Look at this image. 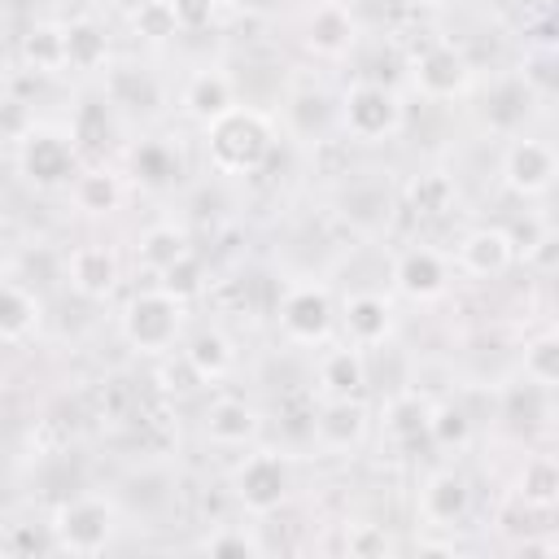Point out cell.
Instances as JSON below:
<instances>
[{
	"mask_svg": "<svg viewBox=\"0 0 559 559\" xmlns=\"http://www.w3.org/2000/svg\"><path fill=\"white\" fill-rule=\"evenodd\" d=\"M341 323H345L349 345L376 349V345H384L389 332H393V306H389L380 293H354V297H345V306H341Z\"/></svg>",
	"mask_w": 559,
	"mask_h": 559,
	"instance_id": "obj_14",
	"label": "cell"
},
{
	"mask_svg": "<svg viewBox=\"0 0 559 559\" xmlns=\"http://www.w3.org/2000/svg\"><path fill=\"white\" fill-rule=\"evenodd\" d=\"M131 26H135V35H144V39H170V35H175V13H170L166 0H144V4L131 13Z\"/></svg>",
	"mask_w": 559,
	"mask_h": 559,
	"instance_id": "obj_35",
	"label": "cell"
},
{
	"mask_svg": "<svg viewBox=\"0 0 559 559\" xmlns=\"http://www.w3.org/2000/svg\"><path fill=\"white\" fill-rule=\"evenodd\" d=\"M114 524H118V515H114L109 498H100V493H74V498H66L52 511L48 533H52V546L57 550L100 555L114 542Z\"/></svg>",
	"mask_w": 559,
	"mask_h": 559,
	"instance_id": "obj_3",
	"label": "cell"
},
{
	"mask_svg": "<svg viewBox=\"0 0 559 559\" xmlns=\"http://www.w3.org/2000/svg\"><path fill=\"white\" fill-rule=\"evenodd\" d=\"M524 380L537 389H555L559 380V341L546 332L524 349Z\"/></svg>",
	"mask_w": 559,
	"mask_h": 559,
	"instance_id": "obj_33",
	"label": "cell"
},
{
	"mask_svg": "<svg viewBox=\"0 0 559 559\" xmlns=\"http://www.w3.org/2000/svg\"><path fill=\"white\" fill-rule=\"evenodd\" d=\"M175 13V31H205L214 22V0H166Z\"/></svg>",
	"mask_w": 559,
	"mask_h": 559,
	"instance_id": "obj_39",
	"label": "cell"
},
{
	"mask_svg": "<svg viewBox=\"0 0 559 559\" xmlns=\"http://www.w3.org/2000/svg\"><path fill=\"white\" fill-rule=\"evenodd\" d=\"M411 79H415V87H419L428 100H454V96L467 87L472 66H467V57H463L454 44L432 39V44H424V48L411 57Z\"/></svg>",
	"mask_w": 559,
	"mask_h": 559,
	"instance_id": "obj_7",
	"label": "cell"
},
{
	"mask_svg": "<svg viewBox=\"0 0 559 559\" xmlns=\"http://www.w3.org/2000/svg\"><path fill=\"white\" fill-rule=\"evenodd\" d=\"M345 550H349V555H384V550H389V537H384V528H376V524H358V528L345 533Z\"/></svg>",
	"mask_w": 559,
	"mask_h": 559,
	"instance_id": "obj_41",
	"label": "cell"
},
{
	"mask_svg": "<svg viewBox=\"0 0 559 559\" xmlns=\"http://www.w3.org/2000/svg\"><path fill=\"white\" fill-rule=\"evenodd\" d=\"M406 4H437V0H406Z\"/></svg>",
	"mask_w": 559,
	"mask_h": 559,
	"instance_id": "obj_42",
	"label": "cell"
},
{
	"mask_svg": "<svg viewBox=\"0 0 559 559\" xmlns=\"http://www.w3.org/2000/svg\"><path fill=\"white\" fill-rule=\"evenodd\" d=\"M314 380H319L323 397H362V389H367V358H362V349L349 345V341L323 349Z\"/></svg>",
	"mask_w": 559,
	"mask_h": 559,
	"instance_id": "obj_17",
	"label": "cell"
},
{
	"mask_svg": "<svg viewBox=\"0 0 559 559\" xmlns=\"http://www.w3.org/2000/svg\"><path fill=\"white\" fill-rule=\"evenodd\" d=\"M406 122V109H402V96L384 83H354L345 87L341 96V127L345 135H354L358 144H380V140H393Z\"/></svg>",
	"mask_w": 559,
	"mask_h": 559,
	"instance_id": "obj_4",
	"label": "cell"
},
{
	"mask_svg": "<svg viewBox=\"0 0 559 559\" xmlns=\"http://www.w3.org/2000/svg\"><path fill=\"white\" fill-rule=\"evenodd\" d=\"M502 179L515 197H546L555 183V148L546 140L520 135L502 153Z\"/></svg>",
	"mask_w": 559,
	"mask_h": 559,
	"instance_id": "obj_10",
	"label": "cell"
},
{
	"mask_svg": "<svg viewBox=\"0 0 559 559\" xmlns=\"http://www.w3.org/2000/svg\"><path fill=\"white\" fill-rule=\"evenodd\" d=\"M354 39H358V22L341 0H323L306 17V48L319 57H345Z\"/></svg>",
	"mask_w": 559,
	"mask_h": 559,
	"instance_id": "obj_15",
	"label": "cell"
},
{
	"mask_svg": "<svg viewBox=\"0 0 559 559\" xmlns=\"http://www.w3.org/2000/svg\"><path fill=\"white\" fill-rule=\"evenodd\" d=\"M17 166H22V175H26L31 183H39V188L70 183V175H74V135L31 127V131L22 135Z\"/></svg>",
	"mask_w": 559,
	"mask_h": 559,
	"instance_id": "obj_8",
	"label": "cell"
},
{
	"mask_svg": "<svg viewBox=\"0 0 559 559\" xmlns=\"http://www.w3.org/2000/svg\"><path fill=\"white\" fill-rule=\"evenodd\" d=\"M520 245L507 227H472L463 240H459V253H454V266L463 275H476V280H493L502 275L511 262H515Z\"/></svg>",
	"mask_w": 559,
	"mask_h": 559,
	"instance_id": "obj_11",
	"label": "cell"
},
{
	"mask_svg": "<svg viewBox=\"0 0 559 559\" xmlns=\"http://www.w3.org/2000/svg\"><path fill=\"white\" fill-rule=\"evenodd\" d=\"M258 428H262V419L245 397H214L205 406V437L214 445H227V450L249 445L258 437Z\"/></svg>",
	"mask_w": 559,
	"mask_h": 559,
	"instance_id": "obj_18",
	"label": "cell"
},
{
	"mask_svg": "<svg viewBox=\"0 0 559 559\" xmlns=\"http://www.w3.org/2000/svg\"><path fill=\"white\" fill-rule=\"evenodd\" d=\"M406 197H411V210L415 214H445L450 201H454V183L445 175H419Z\"/></svg>",
	"mask_w": 559,
	"mask_h": 559,
	"instance_id": "obj_34",
	"label": "cell"
},
{
	"mask_svg": "<svg viewBox=\"0 0 559 559\" xmlns=\"http://www.w3.org/2000/svg\"><path fill=\"white\" fill-rule=\"evenodd\" d=\"M109 100L114 105H127V109H153L162 100V87H157V79L148 70L127 66V70H114L109 74Z\"/></svg>",
	"mask_w": 559,
	"mask_h": 559,
	"instance_id": "obj_29",
	"label": "cell"
},
{
	"mask_svg": "<svg viewBox=\"0 0 559 559\" xmlns=\"http://www.w3.org/2000/svg\"><path fill=\"white\" fill-rule=\"evenodd\" d=\"M31 109L17 96H0V140H22L31 131Z\"/></svg>",
	"mask_w": 559,
	"mask_h": 559,
	"instance_id": "obj_40",
	"label": "cell"
},
{
	"mask_svg": "<svg viewBox=\"0 0 559 559\" xmlns=\"http://www.w3.org/2000/svg\"><path fill=\"white\" fill-rule=\"evenodd\" d=\"M39 328V301L22 284H0V341H26Z\"/></svg>",
	"mask_w": 559,
	"mask_h": 559,
	"instance_id": "obj_23",
	"label": "cell"
},
{
	"mask_svg": "<svg viewBox=\"0 0 559 559\" xmlns=\"http://www.w3.org/2000/svg\"><path fill=\"white\" fill-rule=\"evenodd\" d=\"M183 114L188 118H197L201 127L210 122V118H218L223 109H231L236 105V96H231V79L223 74V70H197L188 83H183Z\"/></svg>",
	"mask_w": 559,
	"mask_h": 559,
	"instance_id": "obj_19",
	"label": "cell"
},
{
	"mask_svg": "<svg viewBox=\"0 0 559 559\" xmlns=\"http://www.w3.org/2000/svg\"><path fill=\"white\" fill-rule=\"evenodd\" d=\"M467 507H472V489H467V480H463L454 467L432 472V476L424 480V489H419V515H424L432 528L459 524V520L467 515Z\"/></svg>",
	"mask_w": 559,
	"mask_h": 559,
	"instance_id": "obj_13",
	"label": "cell"
},
{
	"mask_svg": "<svg viewBox=\"0 0 559 559\" xmlns=\"http://www.w3.org/2000/svg\"><path fill=\"white\" fill-rule=\"evenodd\" d=\"M162 288L175 293L179 301L197 297V293H201V262H197V253H183L175 266H166V271H162Z\"/></svg>",
	"mask_w": 559,
	"mask_h": 559,
	"instance_id": "obj_36",
	"label": "cell"
},
{
	"mask_svg": "<svg viewBox=\"0 0 559 559\" xmlns=\"http://www.w3.org/2000/svg\"><path fill=\"white\" fill-rule=\"evenodd\" d=\"M122 188L109 170H87V175H74V205L83 214H109L118 205Z\"/></svg>",
	"mask_w": 559,
	"mask_h": 559,
	"instance_id": "obj_31",
	"label": "cell"
},
{
	"mask_svg": "<svg viewBox=\"0 0 559 559\" xmlns=\"http://www.w3.org/2000/svg\"><path fill=\"white\" fill-rule=\"evenodd\" d=\"M393 288L411 301H437L450 288V258L432 245H411L393 262Z\"/></svg>",
	"mask_w": 559,
	"mask_h": 559,
	"instance_id": "obj_9",
	"label": "cell"
},
{
	"mask_svg": "<svg viewBox=\"0 0 559 559\" xmlns=\"http://www.w3.org/2000/svg\"><path fill=\"white\" fill-rule=\"evenodd\" d=\"M22 61L35 74H57L66 70V26L61 22H35L22 35Z\"/></svg>",
	"mask_w": 559,
	"mask_h": 559,
	"instance_id": "obj_22",
	"label": "cell"
},
{
	"mask_svg": "<svg viewBox=\"0 0 559 559\" xmlns=\"http://www.w3.org/2000/svg\"><path fill=\"white\" fill-rule=\"evenodd\" d=\"M271 148H275V131H271L266 114H258V109L231 105V109H223L218 118L205 122V153H210V166L223 170V175L262 170Z\"/></svg>",
	"mask_w": 559,
	"mask_h": 559,
	"instance_id": "obj_1",
	"label": "cell"
},
{
	"mask_svg": "<svg viewBox=\"0 0 559 559\" xmlns=\"http://www.w3.org/2000/svg\"><path fill=\"white\" fill-rule=\"evenodd\" d=\"M424 437H428L432 445H441V450H463V445L472 441V419H467V411L454 406V402L428 406V428H424Z\"/></svg>",
	"mask_w": 559,
	"mask_h": 559,
	"instance_id": "obj_30",
	"label": "cell"
},
{
	"mask_svg": "<svg viewBox=\"0 0 559 559\" xmlns=\"http://www.w3.org/2000/svg\"><path fill=\"white\" fill-rule=\"evenodd\" d=\"M341 205H345V218H349L358 231H380V227L389 223V214H393V197H389L380 183H358V188H349Z\"/></svg>",
	"mask_w": 559,
	"mask_h": 559,
	"instance_id": "obj_26",
	"label": "cell"
},
{
	"mask_svg": "<svg viewBox=\"0 0 559 559\" xmlns=\"http://www.w3.org/2000/svg\"><path fill=\"white\" fill-rule=\"evenodd\" d=\"M367 424L371 419H367L362 397H323V411L314 419V441L328 454H345V450H358L362 445Z\"/></svg>",
	"mask_w": 559,
	"mask_h": 559,
	"instance_id": "obj_12",
	"label": "cell"
},
{
	"mask_svg": "<svg viewBox=\"0 0 559 559\" xmlns=\"http://www.w3.org/2000/svg\"><path fill=\"white\" fill-rule=\"evenodd\" d=\"M131 170H135L140 183L166 188V183L179 179V153H175V144H166V140H144V144L131 153Z\"/></svg>",
	"mask_w": 559,
	"mask_h": 559,
	"instance_id": "obj_28",
	"label": "cell"
},
{
	"mask_svg": "<svg viewBox=\"0 0 559 559\" xmlns=\"http://www.w3.org/2000/svg\"><path fill=\"white\" fill-rule=\"evenodd\" d=\"M288 489H293V472H288V459L275 454V450H253L236 463L231 472V493L236 502L249 511V515H271L288 502Z\"/></svg>",
	"mask_w": 559,
	"mask_h": 559,
	"instance_id": "obj_5",
	"label": "cell"
},
{
	"mask_svg": "<svg viewBox=\"0 0 559 559\" xmlns=\"http://www.w3.org/2000/svg\"><path fill=\"white\" fill-rule=\"evenodd\" d=\"M105 57H109V39H105V31L96 22H87V17L66 22V66H74V70H100Z\"/></svg>",
	"mask_w": 559,
	"mask_h": 559,
	"instance_id": "obj_24",
	"label": "cell"
},
{
	"mask_svg": "<svg viewBox=\"0 0 559 559\" xmlns=\"http://www.w3.org/2000/svg\"><path fill=\"white\" fill-rule=\"evenodd\" d=\"M201 550H210V555H258L262 546H258V537L245 533V528H218V533H210V537L201 542Z\"/></svg>",
	"mask_w": 559,
	"mask_h": 559,
	"instance_id": "obj_38",
	"label": "cell"
},
{
	"mask_svg": "<svg viewBox=\"0 0 559 559\" xmlns=\"http://www.w3.org/2000/svg\"><path fill=\"white\" fill-rule=\"evenodd\" d=\"M183 362H188V371H192L201 384H218V380L236 367V349H231V341H227L218 328H205V332H197V336L188 341Z\"/></svg>",
	"mask_w": 559,
	"mask_h": 559,
	"instance_id": "obj_20",
	"label": "cell"
},
{
	"mask_svg": "<svg viewBox=\"0 0 559 559\" xmlns=\"http://www.w3.org/2000/svg\"><path fill=\"white\" fill-rule=\"evenodd\" d=\"M384 428H389L393 441L411 445V441H419L424 428H428V406H424L419 397H393L389 411H384Z\"/></svg>",
	"mask_w": 559,
	"mask_h": 559,
	"instance_id": "obj_32",
	"label": "cell"
},
{
	"mask_svg": "<svg viewBox=\"0 0 559 559\" xmlns=\"http://www.w3.org/2000/svg\"><path fill=\"white\" fill-rule=\"evenodd\" d=\"M105 131H109V105H100V100H83V105H79V114H74L70 135H74V140L96 144Z\"/></svg>",
	"mask_w": 559,
	"mask_h": 559,
	"instance_id": "obj_37",
	"label": "cell"
},
{
	"mask_svg": "<svg viewBox=\"0 0 559 559\" xmlns=\"http://www.w3.org/2000/svg\"><path fill=\"white\" fill-rule=\"evenodd\" d=\"M183 306L175 293H166L162 284L135 293L127 306H122V336L131 349L140 354H166L179 332H183Z\"/></svg>",
	"mask_w": 559,
	"mask_h": 559,
	"instance_id": "obj_2",
	"label": "cell"
},
{
	"mask_svg": "<svg viewBox=\"0 0 559 559\" xmlns=\"http://www.w3.org/2000/svg\"><path fill=\"white\" fill-rule=\"evenodd\" d=\"M66 280L79 297L87 301H100L114 293L118 284V258L105 249V245H79L70 258H66Z\"/></svg>",
	"mask_w": 559,
	"mask_h": 559,
	"instance_id": "obj_16",
	"label": "cell"
},
{
	"mask_svg": "<svg viewBox=\"0 0 559 559\" xmlns=\"http://www.w3.org/2000/svg\"><path fill=\"white\" fill-rule=\"evenodd\" d=\"M183 253H192V249H188V236H183L175 223H153V227L140 236V262H144V271H153V275H162L166 266H175Z\"/></svg>",
	"mask_w": 559,
	"mask_h": 559,
	"instance_id": "obj_27",
	"label": "cell"
},
{
	"mask_svg": "<svg viewBox=\"0 0 559 559\" xmlns=\"http://www.w3.org/2000/svg\"><path fill=\"white\" fill-rule=\"evenodd\" d=\"M280 328L293 345H323L336 328V306L323 284H293L280 297Z\"/></svg>",
	"mask_w": 559,
	"mask_h": 559,
	"instance_id": "obj_6",
	"label": "cell"
},
{
	"mask_svg": "<svg viewBox=\"0 0 559 559\" xmlns=\"http://www.w3.org/2000/svg\"><path fill=\"white\" fill-rule=\"evenodd\" d=\"M515 493L524 507H537V511H550L555 498H559V467L550 454H533L515 480Z\"/></svg>",
	"mask_w": 559,
	"mask_h": 559,
	"instance_id": "obj_25",
	"label": "cell"
},
{
	"mask_svg": "<svg viewBox=\"0 0 559 559\" xmlns=\"http://www.w3.org/2000/svg\"><path fill=\"white\" fill-rule=\"evenodd\" d=\"M528 105H533V83L520 79V74H511V79H502L485 96V118H489L493 131H515L528 118Z\"/></svg>",
	"mask_w": 559,
	"mask_h": 559,
	"instance_id": "obj_21",
	"label": "cell"
}]
</instances>
